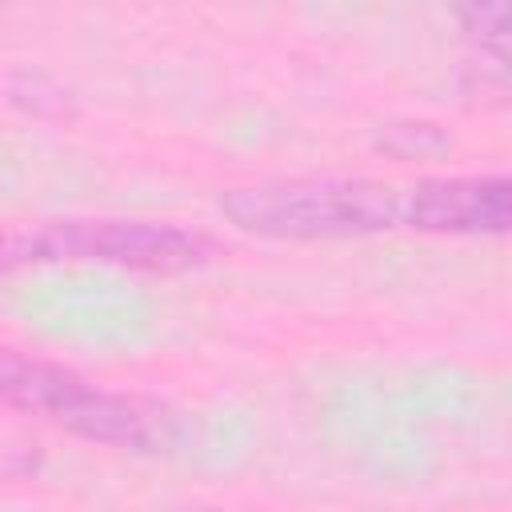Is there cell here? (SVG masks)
<instances>
[{"label":"cell","instance_id":"6da1fadb","mask_svg":"<svg viewBox=\"0 0 512 512\" xmlns=\"http://www.w3.org/2000/svg\"><path fill=\"white\" fill-rule=\"evenodd\" d=\"M0 408L48 416L80 440L124 452H160L180 428L176 412L160 400L100 388L56 360L8 344H0Z\"/></svg>","mask_w":512,"mask_h":512},{"label":"cell","instance_id":"7a4b0ae2","mask_svg":"<svg viewBox=\"0 0 512 512\" xmlns=\"http://www.w3.org/2000/svg\"><path fill=\"white\" fill-rule=\"evenodd\" d=\"M224 216L268 240H336L404 228V184L368 176L260 180L220 196Z\"/></svg>","mask_w":512,"mask_h":512},{"label":"cell","instance_id":"3957f363","mask_svg":"<svg viewBox=\"0 0 512 512\" xmlns=\"http://www.w3.org/2000/svg\"><path fill=\"white\" fill-rule=\"evenodd\" d=\"M216 256V244L168 220H120V216H76V220H48L16 240H8V264H108L132 272H188Z\"/></svg>","mask_w":512,"mask_h":512},{"label":"cell","instance_id":"277c9868","mask_svg":"<svg viewBox=\"0 0 512 512\" xmlns=\"http://www.w3.org/2000/svg\"><path fill=\"white\" fill-rule=\"evenodd\" d=\"M512 224L508 176H424L404 184V228L432 236H504Z\"/></svg>","mask_w":512,"mask_h":512},{"label":"cell","instance_id":"5b68a950","mask_svg":"<svg viewBox=\"0 0 512 512\" xmlns=\"http://www.w3.org/2000/svg\"><path fill=\"white\" fill-rule=\"evenodd\" d=\"M460 28L496 60L508 52V0H448Z\"/></svg>","mask_w":512,"mask_h":512},{"label":"cell","instance_id":"8992f818","mask_svg":"<svg viewBox=\"0 0 512 512\" xmlns=\"http://www.w3.org/2000/svg\"><path fill=\"white\" fill-rule=\"evenodd\" d=\"M452 144V136L440 128V124H428V120H396L380 132V148L392 152V156H436Z\"/></svg>","mask_w":512,"mask_h":512},{"label":"cell","instance_id":"52a82bcc","mask_svg":"<svg viewBox=\"0 0 512 512\" xmlns=\"http://www.w3.org/2000/svg\"><path fill=\"white\" fill-rule=\"evenodd\" d=\"M0 264H8V240H0Z\"/></svg>","mask_w":512,"mask_h":512},{"label":"cell","instance_id":"ba28073f","mask_svg":"<svg viewBox=\"0 0 512 512\" xmlns=\"http://www.w3.org/2000/svg\"><path fill=\"white\" fill-rule=\"evenodd\" d=\"M0 4H4V0H0Z\"/></svg>","mask_w":512,"mask_h":512}]
</instances>
